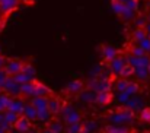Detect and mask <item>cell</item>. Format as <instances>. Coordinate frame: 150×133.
<instances>
[{
	"label": "cell",
	"instance_id": "obj_48",
	"mask_svg": "<svg viewBox=\"0 0 150 133\" xmlns=\"http://www.w3.org/2000/svg\"><path fill=\"white\" fill-rule=\"evenodd\" d=\"M42 133H52V132H51V130H48V129H47V130H44V132H42Z\"/></svg>",
	"mask_w": 150,
	"mask_h": 133
},
{
	"label": "cell",
	"instance_id": "obj_39",
	"mask_svg": "<svg viewBox=\"0 0 150 133\" xmlns=\"http://www.w3.org/2000/svg\"><path fill=\"white\" fill-rule=\"evenodd\" d=\"M127 84H128V81L127 79H120L117 84H115V89L118 91V94L120 92H124L125 91V87H127Z\"/></svg>",
	"mask_w": 150,
	"mask_h": 133
},
{
	"label": "cell",
	"instance_id": "obj_9",
	"mask_svg": "<svg viewBox=\"0 0 150 133\" xmlns=\"http://www.w3.org/2000/svg\"><path fill=\"white\" fill-rule=\"evenodd\" d=\"M19 0H0V12L1 13H9L13 9H16Z\"/></svg>",
	"mask_w": 150,
	"mask_h": 133
},
{
	"label": "cell",
	"instance_id": "obj_7",
	"mask_svg": "<svg viewBox=\"0 0 150 133\" xmlns=\"http://www.w3.org/2000/svg\"><path fill=\"white\" fill-rule=\"evenodd\" d=\"M15 129H16V132L19 133H25L28 132V130H31V127H32V123L26 119V117H23V116H21L19 119H18V122L15 123V126H13Z\"/></svg>",
	"mask_w": 150,
	"mask_h": 133
},
{
	"label": "cell",
	"instance_id": "obj_37",
	"mask_svg": "<svg viewBox=\"0 0 150 133\" xmlns=\"http://www.w3.org/2000/svg\"><path fill=\"white\" fill-rule=\"evenodd\" d=\"M95 129H96V123L95 122H88V123L83 124L82 133H89V132H92V130H95Z\"/></svg>",
	"mask_w": 150,
	"mask_h": 133
},
{
	"label": "cell",
	"instance_id": "obj_34",
	"mask_svg": "<svg viewBox=\"0 0 150 133\" xmlns=\"http://www.w3.org/2000/svg\"><path fill=\"white\" fill-rule=\"evenodd\" d=\"M134 15H136V12L130 10V9H128V7L124 4V12H122L121 18H122L124 21H130V19H133V18H134Z\"/></svg>",
	"mask_w": 150,
	"mask_h": 133
},
{
	"label": "cell",
	"instance_id": "obj_24",
	"mask_svg": "<svg viewBox=\"0 0 150 133\" xmlns=\"http://www.w3.org/2000/svg\"><path fill=\"white\" fill-rule=\"evenodd\" d=\"M19 117H21V116H18V114H15V113H12V111H9V110H6V111L3 113V119H4L9 124H12V126H15V123L18 122Z\"/></svg>",
	"mask_w": 150,
	"mask_h": 133
},
{
	"label": "cell",
	"instance_id": "obj_33",
	"mask_svg": "<svg viewBox=\"0 0 150 133\" xmlns=\"http://www.w3.org/2000/svg\"><path fill=\"white\" fill-rule=\"evenodd\" d=\"M130 54L134 56V57H143V56H146V53H144L139 45H133V47L130 48Z\"/></svg>",
	"mask_w": 150,
	"mask_h": 133
},
{
	"label": "cell",
	"instance_id": "obj_15",
	"mask_svg": "<svg viewBox=\"0 0 150 133\" xmlns=\"http://www.w3.org/2000/svg\"><path fill=\"white\" fill-rule=\"evenodd\" d=\"M79 98L83 101V102H95L96 101V94L91 89H83L80 94H79Z\"/></svg>",
	"mask_w": 150,
	"mask_h": 133
},
{
	"label": "cell",
	"instance_id": "obj_50",
	"mask_svg": "<svg viewBox=\"0 0 150 133\" xmlns=\"http://www.w3.org/2000/svg\"><path fill=\"white\" fill-rule=\"evenodd\" d=\"M21 1H29V0H21Z\"/></svg>",
	"mask_w": 150,
	"mask_h": 133
},
{
	"label": "cell",
	"instance_id": "obj_2",
	"mask_svg": "<svg viewBox=\"0 0 150 133\" xmlns=\"http://www.w3.org/2000/svg\"><path fill=\"white\" fill-rule=\"evenodd\" d=\"M111 88H112V82L106 76H100L99 79H93L92 82H89V89L93 91L95 94L111 92Z\"/></svg>",
	"mask_w": 150,
	"mask_h": 133
},
{
	"label": "cell",
	"instance_id": "obj_13",
	"mask_svg": "<svg viewBox=\"0 0 150 133\" xmlns=\"http://www.w3.org/2000/svg\"><path fill=\"white\" fill-rule=\"evenodd\" d=\"M48 111H50L51 114H58L60 111H61V108H63V105H61V101L58 99V98H50L48 99Z\"/></svg>",
	"mask_w": 150,
	"mask_h": 133
},
{
	"label": "cell",
	"instance_id": "obj_32",
	"mask_svg": "<svg viewBox=\"0 0 150 133\" xmlns=\"http://www.w3.org/2000/svg\"><path fill=\"white\" fill-rule=\"evenodd\" d=\"M137 45H139V47H140V48H142V50L146 53V54H147V53H150V38H149V37H146V38H143L142 41H139V43H137Z\"/></svg>",
	"mask_w": 150,
	"mask_h": 133
},
{
	"label": "cell",
	"instance_id": "obj_38",
	"mask_svg": "<svg viewBox=\"0 0 150 133\" xmlns=\"http://www.w3.org/2000/svg\"><path fill=\"white\" fill-rule=\"evenodd\" d=\"M124 4H125L130 10H133V12H137V10H139V0H127Z\"/></svg>",
	"mask_w": 150,
	"mask_h": 133
},
{
	"label": "cell",
	"instance_id": "obj_17",
	"mask_svg": "<svg viewBox=\"0 0 150 133\" xmlns=\"http://www.w3.org/2000/svg\"><path fill=\"white\" fill-rule=\"evenodd\" d=\"M22 116L26 117V119L32 123L34 120H37V110H35L31 104H26L25 108H23V114H22Z\"/></svg>",
	"mask_w": 150,
	"mask_h": 133
},
{
	"label": "cell",
	"instance_id": "obj_22",
	"mask_svg": "<svg viewBox=\"0 0 150 133\" xmlns=\"http://www.w3.org/2000/svg\"><path fill=\"white\" fill-rule=\"evenodd\" d=\"M51 116H52V114L48 111V108H42V110H38V111H37V120L44 122V123L50 122Z\"/></svg>",
	"mask_w": 150,
	"mask_h": 133
},
{
	"label": "cell",
	"instance_id": "obj_51",
	"mask_svg": "<svg viewBox=\"0 0 150 133\" xmlns=\"http://www.w3.org/2000/svg\"><path fill=\"white\" fill-rule=\"evenodd\" d=\"M149 22H150V12H149Z\"/></svg>",
	"mask_w": 150,
	"mask_h": 133
},
{
	"label": "cell",
	"instance_id": "obj_46",
	"mask_svg": "<svg viewBox=\"0 0 150 133\" xmlns=\"http://www.w3.org/2000/svg\"><path fill=\"white\" fill-rule=\"evenodd\" d=\"M112 1H120V3H125L127 0H112Z\"/></svg>",
	"mask_w": 150,
	"mask_h": 133
},
{
	"label": "cell",
	"instance_id": "obj_18",
	"mask_svg": "<svg viewBox=\"0 0 150 133\" xmlns=\"http://www.w3.org/2000/svg\"><path fill=\"white\" fill-rule=\"evenodd\" d=\"M63 120H64V123H66L67 126H69V124H73V123H79V122H80V113L74 108V110H73L70 114H67Z\"/></svg>",
	"mask_w": 150,
	"mask_h": 133
},
{
	"label": "cell",
	"instance_id": "obj_30",
	"mask_svg": "<svg viewBox=\"0 0 150 133\" xmlns=\"http://www.w3.org/2000/svg\"><path fill=\"white\" fill-rule=\"evenodd\" d=\"M111 7H112L114 13H115V15H118V16H121V15H122V12H124V3L112 1V3H111Z\"/></svg>",
	"mask_w": 150,
	"mask_h": 133
},
{
	"label": "cell",
	"instance_id": "obj_36",
	"mask_svg": "<svg viewBox=\"0 0 150 133\" xmlns=\"http://www.w3.org/2000/svg\"><path fill=\"white\" fill-rule=\"evenodd\" d=\"M133 67L131 66H128V64H125V67L122 69V72H121V75H120V78H130V76H133Z\"/></svg>",
	"mask_w": 150,
	"mask_h": 133
},
{
	"label": "cell",
	"instance_id": "obj_19",
	"mask_svg": "<svg viewBox=\"0 0 150 133\" xmlns=\"http://www.w3.org/2000/svg\"><path fill=\"white\" fill-rule=\"evenodd\" d=\"M34 88H35V84L34 82H28V84L21 85V95L32 98L34 97Z\"/></svg>",
	"mask_w": 150,
	"mask_h": 133
},
{
	"label": "cell",
	"instance_id": "obj_4",
	"mask_svg": "<svg viewBox=\"0 0 150 133\" xmlns=\"http://www.w3.org/2000/svg\"><path fill=\"white\" fill-rule=\"evenodd\" d=\"M3 92L4 94H7L9 97H18V95H21V85L19 84H16L15 81H13V78H7L6 79V82H4V85H3Z\"/></svg>",
	"mask_w": 150,
	"mask_h": 133
},
{
	"label": "cell",
	"instance_id": "obj_35",
	"mask_svg": "<svg viewBox=\"0 0 150 133\" xmlns=\"http://www.w3.org/2000/svg\"><path fill=\"white\" fill-rule=\"evenodd\" d=\"M139 117H140L143 122L150 123V108H143V110H140V114H139Z\"/></svg>",
	"mask_w": 150,
	"mask_h": 133
},
{
	"label": "cell",
	"instance_id": "obj_31",
	"mask_svg": "<svg viewBox=\"0 0 150 133\" xmlns=\"http://www.w3.org/2000/svg\"><path fill=\"white\" fill-rule=\"evenodd\" d=\"M83 129V124L79 122V123H73V124H69L67 126V133H82Z\"/></svg>",
	"mask_w": 150,
	"mask_h": 133
},
{
	"label": "cell",
	"instance_id": "obj_14",
	"mask_svg": "<svg viewBox=\"0 0 150 133\" xmlns=\"http://www.w3.org/2000/svg\"><path fill=\"white\" fill-rule=\"evenodd\" d=\"M35 84V88H34V97H48L51 91L48 87H45L44 84L41 82H34Z\"/></svg>",
	"mask_w": 150,
	"mask_h": 133
},
{
	"label": "cell",
	"instance_id": "obj_53",
	"mask_svg": "<svg viewBox=\"0 0 150 133\" xmlns=\"http://www.w3.org/2000/svg\"><path fill=\"white\" fill-rule=\"evenodd\" d=\"M0 133H4V132H3V130H1V129H0Z\"/></svg>",
	"mask_w": 150,
	"mask_h": 133
},
{
	"label": "cell",
	"instance_id": "obj_3",
	"mask_svg": "<svg viewBox=\"0 0 150 133\" xmlns=\"http://www.w3.org/2000/svg\"><path fill=\"white\" fill-rule=\"evenodd\" d=\"M22 67H23V61H21V60H18V59H12V60H7L6 61V66H4V72H6V75L7 76H15V75H18V73H21L22 72Z\"/></svg>",
	"mask_w": 150,
	"mask_h": 133
},
{
	"label": "cell",
	"instance_id": "obj_26",
	"mask_svg": "<svg viewBox=\"0 0 150 133\" xmlns=\"http://www.w3.org/2000/svg\"><path fill=\"white\" fill-rule=\"evenodd\" d=\"M139 84H136V82H130L128 81V84H127V87H125V91H124V94H127V95H130V97H133L134 94H137L139 92Z\"/></svg>",
	"mask_w": 150,
	"mask_h": 133
},
{
	"label": "cell",
	"instance_id": "obj_8",
	"mask_svg": "<svg viewBox=\"0 0 150 133\" xmlns=\"http://www.w3.org/2000/svg\"><path fill=\"white\" fill-rule=\"evenodd\" d=\"M48 97H32L31 98V105L38 111V110H42V108H47L48 107Z\"/></svg>",
	"mask_w": 150,
	"mask_h": 133
},
{
	"label": "cell",
	"instance_id": "obj_11",
	"mask_svg": "<svg viewBox=\"0 0 150 133\" xmlns=\"http://www.w3.org/2000/svg\"><path fill=\"white\" fill-rule=\"evenodd\" d=\"M125 107L128 108V110H131V111H136V110H143L144 107H143V101L140 99V98H136L134 95L127 101V104H125Z\"/></svg>",
	"mask_w": 150,
	"mask_h": 133
},
{
	"label": "cell",
	"instance_id": "obj_27",
	"mask_svg": "<svg viewBox=\"0 0 150 133\" xmlns=\"http://www.w3.org/2000/svg\"><path fill=\"white\" fill-rule=\"evenodd\" d=\"M147 35H146V31H144V28H136L134 31H133V40L136 41V43H139V41H142L143 38H146Z\"/></svg>",
	"mask_w": 150,
	"mask_h": 133
},
{
	"label": "cell",
	"instance_id": "obj_52",
	"mask_svg": "<svg viewBox=\"0 0 150 133\" xmlns=\"http://www.w3.org/2000/svg\"><path fill=\"white\" fill-rule=\"evenodd\" d=\"M9 133H19V132H9Z\"/></svg>",
	"mask_w": 150,
	"mask_h": 133
},
{
	"label": "cell",
	"instance_id": "obj_6",
	"mask_svg": "<svg viewBox=\"0 0 150 133\" xmlns=\"http://www.w3.org/2000/svg\"><path fill=\"white\" fill-rule=\"evenodd\" d=\"M25 105H26V104H25L22 99H19V98H12L10 102H9L7 110L12 111V113H15V114H18V116H22V114H23Z\"/></svg>",
	"mask_w": 150,
	"mask_h": 133
},
{
	"label": "cell",
	"instance_id": "obj_1",
	"mask_svg": "<svg viewBox=\"0 0 150 133\" xmlns=\"http://www.w3.org/2000/svg\"><path fill=\"white\" fill-rule=\"evenodd\" d=\"M134 119V111L128 110V108H124V110H120V111H115L112 114H109L108 120L115 124V126H122L125 123H130L131 120Z\"/></svg>",
	"mask_w": 150,
	"mask_h": 133
},
{
	"label": "cell",
	"instance_id": "obj_40",
	"mask_svg": "<svg viewBox=\"0 0 150 133\" xmlns=\"http://www.w3.org/2000/svg\"><path fill=\"white\" fill-rule=\"evenodd\" d=\"M130 98H131V97L127 95V94H124V92H120V94L117 95V99H118L121 104H127V101H128Z\"/></svg>",
	"mask_w": 150,
	"mask_h": 133
},
{
	"label": "cell",
	"instance_id": "obj_45",
	"mask_svg": "<svg viewBox=\"0 0 150 133\" xmlns=\"http://www.w3.org/2000/svg\"><path fill=\"white\" fill-rule=\"evenodd\" d=\"M3 120H4V119H3V113H0V123H1Z\"/></svg>",
	"mask_w": 150,
	"mask_h": 133
},
{
	"label": "cell",
	"instance_id": "obj_42",
	"mask_svg": "<svg viewBox=\"0 0 150 133\" xmlns=\"http://www.w3.org/2000/svg\"><path fill=\"white\" fill-rule=\"evenodd\" d=\"M9 76L6 75V72L4 70H0V87L3 88V85H4V82H6V79H7Z\"/></svg>",
	"mask_w": 150,
	"mask_h": 133
},
{
	"label": "cell",
	"instance_id": "obj_49",
	"mask_svg": "<svg viewBox=\"0 0 150 133\" xmlns=\"http://www.w3.org/2000/svg\"><path fill=\"white\" fill-rule=\"evenodd\" d=\"M1 92H3V89H1V87H0V94H1Z\"/></svg>",
	"mask_w": 150,
	"mask_h": 133
},
{
	"label": "cell",
	"instance_id": "obj_28",
	"mask_svg": "<svg viewBox=\"0 0 150 133\" xmlns=\"http://www.w3.org/2000/svg\"><path fill=\"white\" fill-rule=\"evenodd\" d=\"M12 78H13V81H15L16 84H19V85H23V84H28V82H34V81H31L26 75H23L22 72L18 73V75H15V76H12Z\"/></svg>",
	"mask_w": 150,
	"mask_h": 133
},
{
	"label": "cell",
	"instance_id": "obj_47",
	"mask_svg": "<svg viewBox=\"0 0 150 133\" xmlns=\"http://www.w3.org/2000/svg\"><path fill=\"white\" fill-rule=\"evenodd\" d=\"M25 133H38L37 130H28V132H25Z\"/></svg>",
	"mask_w": 150,
	"mask_h": 133
},
{
	"label": "cell",
	"instance_id": "obj_25",
	"mask_svg": "<svg viewBox=\"0 0 150 133\" xmlns=\"http://www.w3.org/2000/svg\"><path fill=\"white\" fill-rule=\"evenodd\" d=\"M22 73H23V75H26L31 81H34V78H35V69H34V66H32V64H29V63H23Z\"/></svg>",
	"mask_w": 150,
	"mask_h": 133
},
{
	"label": "cell",
	"instance_id": "obj_10",
	"mask_svg": "<svg viewBox=\"0 0 150 133\" xmlns=\"http://www.w3.org/2000/svg\"><path fill=\"white\" fill-rule=\"evenodd\" d=\"M83 89H85V84L82 81H71L66 87V91L70 94H80Z\"/></svg>",
	"mask_w": 150,
	"mask_h": 133
},
{
	"label": "cell",
	"instance_id": "obj_29",
	"mask_svg": "<svg viewBox=\"0 0 150 133\" xmlns=\"http://www.w3.org/2000/svg\"><path fill=\"white\" fill-rule=\"evenodd\" d=\"M63 124H61V122H58V120H54V122H51L50 123V127H48V130H51L52 133H61L63 132Z\"/></svg>",
	"mask_w": 150,
	"mask_h": 133
},
{
	"label": "cell",
	"instance_id": "obj_41",
	"mask_svg": "<svg viewBox=\"0 0 150 133\" xmlns=\"http://www.w3.org/2000/svg\"><path fill=\"white\" fill-rule=\"evenodd\" d=\"M146 26V18L140 16L136 19V28H144Z\"/></svg>",
	"mask_w": 150,
	"mask_h": 133
},
{
	"label": "cell",
	"instance_id": "obj_55",
	"mask_svg": "<svg viewBox=\"0 0 150 133\" xmlns=\"http://www.w3.org/2000/svg\"><path fill=\"white\" fill-rule=\"evenodd\" d=\"M149 54H150V53H149Z\"/></svg>",
	"mask_w": 150,
	"mask_h": 133
},
{
	"label": "cell",
	"instance_id": "obj_54",
	"mask_svg": "<svg viewBox=\"0 0 150 133\" xmlns=\"http://www.w3.org/2000/svg\"><path fill=\"white\" fill-rule=\"evenodd\" d=\"M149 75H150V66H149Z\"/></svg>",
	"mask_w": 150,
	"mask_h": 133
},
{
	"label": "cell",
	"instance_id": "obj_43",
	"mask_svg": "<svg viewBox=\"0 0 150 133\" xmlns=\"http://www.w3.org/2000/svg\"><path fill=\"white\" fill-rule=\"evenodd\" d=\"M6 61H7V60H6V59H4V57L0 54V70H3V69H4V66H6Z\"/></svg>",
	"mask_w": 150,
	"mask_h": 133
},
{
	"label": "cell",
	"instance_id": "obj_21",
	"mask_svg": "<svg viewBox=\"0 0 150 133\" xmlns=\"http://www.w3.org/2000/svg\"><path fill=\"white\" fill-rule=\"evenodd\" d=\"M105 133H130V130L125 126H115V124H109L105 127Z\"/></svg>",
	"mask_w": 150,
	"mask_h": 133
},
{
	"label": "cell",
	"instance_id": "obj_5",
	"mask_svg": "<svg viewBox=\"0 0 150 133\" xmlns=\"http://www.w3.org/2000/svg\"><path fill=\"white\" fill-rule=\"evenodd\" d=\"M125 64H127L125 57H118V56H117L114 60L109 61V70H111V73H112L114 76H120L121 72H122V69L125 67Z\"/></svg>",
	"mask_w": 150,
	"mask_h": 133
},
{
	"label": "cell",
	"instance_id": "obj_12",
	"mask_svg": "<svg viewBox=\"0 0 150 133\" xmlns=\"http://www.w3.org/2000/svg\"><path fill=\"white\" fill-rule=\"evenodd\" d=\"M117 56H118V51H117L112 45H105V47L102 48V57H103L106 61L114 60Z\"/></svg>",
	"mask_w": 150,
	"mask_h": 133
},
{
	"label": "cell",
	"instance_id": "obj_16",
	"mask_svg": "<svg viewBox=\"0 0 150 133\" xmlns=\"http://www.w3.org/2000/svg\"><path fill=\"white\" fill-rule=\"evenodd\" d=\"M112 101V92H99L96 94V101L99 105H108Z\"/></svg>",
	"mask_w": 150,
	"mask_h": 133
},
{
	"label": "cell",
	"instance_id": "obj_23",
	"mask_svg": "<svg viewBox=\"0 0 150 133\" xmlns=\"http://www.w3.org/2000/svg\"><path fill=\"white\" fill-rule=\"evenodd\" d=\"M10 99H12V97H9L7 94H4V92L0 94V113H4L7 110Z\"/></svg>",
	"mask_w": 150,
	"mask_h": 133
},
{
	"label": "cell",
	"instance_id": "obj_44",
	"mask_svg": "<svg viewBox=\"0 0 150 133\" xmlns=\"http://www.w3.org/2000/svg\"><path fill=\"white\" fill-rule=\"evenodd\" d=\"M144 31H146V35L150 38V22L146 24V26H144Z\"/></svg>",
	"mask_w": 150,
	"mask_h": 133
},
{
	"label": "cell",
	"instance_id": "obj_20",
	"mask_svg": "<svg viewBox=\"0 0 150 133\" xmlns=\"http://www.w3.org/2000/svg\"><path fill=\"white\" fill-rule=\"evenodd\" d=\"M133 70H134L133 75H136L137 79H140V81H147V78H149V67H136V69H133Z\"/></svg>",
	"mask_w": 150,
	"mask_h": 133
}]
</instances>
